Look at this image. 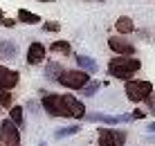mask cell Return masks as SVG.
<instances>
[{"instance_id": "12", "label": "cell", "mask_w": 155, "mask_h": 146, "mask_svg": "<svg viewBox=\"0 0 155 146\" xmlns=\"http://www.w3.org/2000/svg\"><path fill=\"white\" fill-rule=\"evenodd\" d=\"M74 58H77V65H79V70H83V72H88V74H97L99 65H97V61H94V58L85 56V54H77Z\"/></svg>"}, {"instance_id": "25", "label": "cell", "mask_w": 155, "mask_h": 146, "mask_svg": "<svg viewBox=\"0 0 155 146\" xmlns=\"http://www.w3.org/2000/svg\"><path fill=\"white\" fill-rule=\"evenodd\" d=\"M16 25V20H12V18H5V23H2V27H14Z\"/></svg>"}, {"instance_id": "4", "label": "cell", "mask_w": 155, "mask_h": 146, "mask_svg": "<svg viewBox=\"0 0 155 146\" xmlns=\"http://www.w3.org/2000/svg\"><path fill=\"white\" fill-rule=\"evenodd\" d=\"M63 101V117H70V119H83L88 112H85L83 101H79L74 95H61Z\"/></svg>"}, {"instance_id": "17", "label": "cell", "mask_w": 155, "mask_h": 146, "mask_svg": "<svg viewBox=\"0 0 155 146\" xmlns=\"http://www.w3.org/2000/svg\"><path fill=\"white\" fill-rule=\"evenodd\" d=\"M63 72H65V70H63V65H61L58 61H50V63L45 65V77H47V79H56V81H58V77H61Z\"/></svg>"}, {"instance_id": "28", "label": "cell", "mask_w": 155, "mask_h": 146, "mask_svg": "<svg viewBox=\"0 0 155 146\" xmlns=\"http://www.w3.org/2000/svg\"><path fill=\"white\" fill-rule=\"evenodd\" d=\"M38 2H54V0H38Z\"/></svg>"}, {"instance_id": "18", "label": "cell", "mask_w": 155, "mask_h": 146, "mask_svg": "<svg viewBox=\"0 0 155 146\" xmlns=\"http://www.w3.org/2000/svg\"><path fill=\"white\" fill-rule=\"evenodd\" d=\"M50 50L54 54H61V56H70V54H72V45L68 41H54L50 45Z\"/></svg>"}, {"instance_id": "7", "label": "cell", "mask_w": 155, "mask_h": 146, "mask_svg": "<svg viewBox=\"0 0 155 146\" xmlns=\"http://www.w3.org/2000/svg\"><path fill=\"white\" fill-rule=\"evenodd\" d=\"M41 106H43V110H45L50 117H63V101H61V95L47 92V90H45V95L41 97Z\"/></svg>"}, {"instance_id": "29", "label": "cell", "mask_w": 155, "mask_h": 146, "mask_svg": "<svg viewBox=\"0 0 155 146\" xmlns=\"http://www.w3.org/2000/svg\"><path fill=\"white\" fill-rule=\"evenodd\" d=\"M0 146H2V144H0Z\"/></svg>"}, {"instance_id": "26", "label": "cell", "mask_w": 155, "mask_h": 146, "mask_svg": "<svg viewBox=\"0 0 155 146\" xmlns=\"http://www.w3.org/2000/svg\"><path fill=\"white\" fill-rule=\"evenodd\" d=\"M148 133H155V121L151 124V126H148Z\"/></svg>"}, {"instance_id": "8", "label": "cell", "mask_w": 155, "mask_h": 146, "mask_svg": "<svg viewBox=\"0 0 155 146\" xmlns=\"http://www.w3.org/2000/svg\"><path fill=\"white\" fill-rule=\"evenodd\" d=\"M108 47L115 52V56H135V45L128 38H121V36L108 38Z\"/></svg>"}, {"instance_id": "5", "label": "cell", "mask_w": 155, "mask_h": 146, "mask_svg": "<svg viewBox=\"0 0 155 146\" xmlns=\"http://www.w3.org/2000/svg\"><path fill=\"white\" fill-rule=\"evenodd\" d=\"M0 144L2 146H20V128L12 119L0 121Z\"/></svg>"}, {"instance_id": "14", "label": "cell", "mask_w": 155, "mask_h": 146, "mask_svg": "<svg viewBox=\"0 0 155 146\" xmlns=\"http://www.w3.org/2000/svg\"><path fill=\"white\" fill-rule=\"evenodd\" d=\"M0 56H5V58H9V61H12V58H16L18 56V45H16L14 41H0Z\"/></svg>"}, {"instance_id": "27", "label": "cell", "mask_w": 155, "mask_h": 146, "mask_svg": "<svg viewBox=\"0 0 155 146\" xmlns=\"http://www.w3.org/2000/svg\"><path fill=\"white\" fill-rule=\"evenodd\" d=\"M5 23V14H0V25H2Z\"/></svg>"}, {"instance_id": "6", "label": "cell", "mask_w": 155, "mask_h": 146, "mask_svg": "<svg viewBox=\"0 0 155 146\" xmlns=\"http://www.w3.org/2000/svg\"><path fill=\"white\" fill-rule=\"evenodd\" d=\"M126 131L121 128H99V146H124Z\"/></svg>"}, {"instance_id": "10", "label": "cell", "mask_w": 155, "mask_h": 146, "mask_svg": "<svg viewBox=\"0 0 155 146\" xmlns=\"http://www.w3.org/2000/svg\"><path fill=\"white\" fill-rule=\"evenodd\" d=\"M18 81H20V74L16 70L0 65V90H14L18 85Z\"/></svg>"}, {"instance_id": "23", "label": "cell", "mask_w": 155, "mask_h": 146, "mask_svg": "<svg viewBox=\"0 0 155 146\" xmlns=\"http://www.w3.org/2000/svg\"><path fill=\"white\" fill-rule=\"evenodd\" d=\"M146 104H148V110H151L153 115H155V95L148 97V99H146Z\"/></svg>"}, {"instance_id": "24", "label": "cell", "mask_w": 155, "mask_h": 146, "mask_svg": "<svg viewBox=\"0 0 155 146\" xmlns=\"http://www.w3.org/2000/svg\"><path fill=\"white\" fill-rule=\"evenodd\" d=\"M130 115H133V119H144V117H146V112H144V110H133Z\"/></svg>"}, {"instance_id": "15", "label": "cell", "mask_w": 155, "mask_h": 146, "mask_svg": "<svg viewBox=\"0 0 155 146\" xmlns=\"http://www.w3.org/2000/svg\"><path fill=\"white\" fill-rule=\"evenodd\" d=\"M16 18L20 20V23H25V25H38L41 23V16L38 14H34V12H27V9H18V16Z\"/></svg>"}, {"instance_id": "21", "label": "cell", "mask_w": 155, "mask_h": 146, "mask_svg": "<svg viewBox=\"0 0 155 146\" xmlns=\"http://www.w3.org/2000/svg\"><path fill=\"white\" fill-rule=\"evenodd\" d=\"M99 88H101L99 81H90V83L83 88V95H85V97H92V95H97V90H99Z\"/></svg>"}, {"instance_id": "2", "label": "cell", "mask_w": 155, "mask_h": 146, "mask_svg": "<svg viewBox=\"0 0 155 146\" xmlns=\"http://www.w3.org/2000/svg\"><path fill=\"white\" fill-rule=\"evenodd\" d=\"M124 92H126L128 101H133V104H142V101H146L148 97L153 95V83H151V81H142V79H130V81H126Z\"/></svg>"}, {"instance_id": "13", "label": "cell", "mask_w": 155, "mask_h": 146, "mask_svg": "<svg viewBox=\"0 0 155 146\" xmlns=\"http://www.w3.org/2000/svg\"><path fill=\"white\" fill-rule=\"evenodd\" d=\"M115 29H117V34H121V36L133 34V32H135V23H133L130 16H119V18L115 20Z\"/></svg>"}, {"instance_id": "19", "label": "cell", "mask_w": 155, "mask_h": 146, "mask_svg": "<svg viewBox=\"0 0 155 146\" xmlns=\"http://www.w3.org/2000/svg\"><path fill=\"white\" fill-rule=\"evenodd\" d=\"M79 131H81V126H79V124H72V126H65V128H58V131H54V139L72 137V135H77Z\"/></svg>"}, {"instance_id": "22", "label": "cell", "mask_w": 155, "mask_h": 146, "mask_svg": "<svg viewBox=\"0 0 155 146\" xmlns=\"http://www.w3.org/2000/svg\"><path fill=\"white\" fill-rule=\"evenodd\" d=\"M58 27H61L58 23H43V29H45V32H56Z\"/></svg>"}, {"instance_id": "16", "label": "cell", "mask_w": 155, "mask_h": 146, "mask_svg": "<svg viewBox=\"0 0 155 146\" xmlns=\"http://www.w3.org/2000/svg\"><path fill=\"white\" fill-rule=\"evenodd\" d=\"M9 119H12L18 128L25 126V108L23 106H12L9 108Z\"/></svg>"}, {"instance_id": "1", "label": "cell", "mask_w": 155, "mask_h": 146, "mask_svg": "<svg viewBox=\"0 0 155 146\" xmlns=\"http://www.w3.org/2000/svg\"><path fill=\"white\" fill-rule=\"evenodd\" d=\"M142 61L137 56H113L108 61V74L113 79H121V81H130L133 74L140 72Z\"/></svg>"}, {"instance_id": "11", "label": "cell", "mask_w": 155, "mask_h": 146, "mask_svg": "<svg viewBox=\"0 0 155 146\" xmlns=\"http://www.w3.org/2000/svg\"><path fill=\"white\" fill-rule=\"evenodd\" d=\"M85 119L88 121H99V124H106V126H117V124H121V115H106V112H90V115H85Z\"/></svg>"}, {"instance_id": "20", "label": "cell", "mask_w": 155, "mask_h": 146, "mask_svg": "<svg viewBox=\"0 0 155 146\" xmlns=\"http://www.w3.org/2000/svg\"><path fill=\"white\" fill-rule=\"evenodd\" d=\"M0 106L2 108H12L14 104H12V92H9V90H0Z\"/></svg>"}, {"instance_id": "3", "label": "cell", "mask_w": 155, "mask_h": 146, "mask_svg": "<svg viewBox=\"0 0 155 146\" xmlns=\"http://www.w3.org/2000/svg\"><path fill=\"white\" fill-rule=\"evenodd\" d=\"M58 83L68 90H83L85 85L90 83V74L83 72V70H65V72L58 77Z\"/></svg>"}, {"instance_id": "9", "label": "cell", "mask_w": 155, "mask_h": 146, "mask_svg": "<svg viewBox=\"0 0 155 146\" xmlns=\"http://www.w3.org/2000/svg\"><path fill=\"white\" fill-rule=\"evenodd\" d=\"M45 54H47V47L43 45V43L34 41L27 47V63L29 65H41V63L45 61Z\"/></svg>"}]
</instances>
